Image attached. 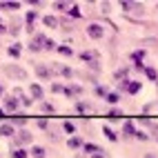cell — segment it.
Here are the masks:
<instances>
[{
    "label": "cell",
    "instance_id": "obj_35",
    "mask_svg": "<svg viewBox=\"0 0 158 158\" xmlns=\"http://www.w3.org/2000/svg\"><path fill=\"white\" fill-rule=\"evenodd\" d=\"M2 116H5V109H2V107H0V118H2Z\"/></svg>",
    "mask_w": 158,
    "mask_h": 158
},
{
    "label": "cell",
    "instance_id": "obj_36",
    "mask_svg": "<svg viewBox=\"0 0 158 158\" xmlns=\"http://www.w3.org/2000/svg\"><path fill=\"white\" fill-rule=\"evenodd\" d=\"M145 158H154V156H152V154H147V156H145Z\"/></svg>",
    "mask_w": 158,
    "mask_h": 158
},
{
    "label": "cell",
    "instance_id": "obj_13",
    "mask_svg": "<svg viewBox=\"0 0 158 158\" xmlns=\"http://www.w3.org/2000/svg\"><path fill=\"white\" fill-rule=\"evenodd\" d=\"M85 143H82V138H78V136H73V138H69L67 140V147L69 149H78V147H82Z\"/></svg>",
    "mask_w": 158,
    "mask_h": 158
},
{
    "label": "cell",
    "instance_id": "obj_7",
    "mask_svg": "<svg viewBox=\"0 0 158 158\" xmlns=\"http://www.w3.org/2000/svg\"><path fill=\"white\" fill-rule=\"evenodd\" d=\"M120 87H123V89H127L129 94H138L140 87H143V82H138V80H125Z\"/></svg>",
    "mask_w": 158,
    "mask_h": 158
},
{
    "label": "cell",
    "instance_id": "obj_20",
    "mask_svg": "<svg viewBox=\"0 0 158 158\" xmlns=\"http://www.w3.org/2000/svg\"><path fill=\"white\" fill-rule=\"evenodd\" d=\"M31 156H34V158H45V149H43V147H34V149H31Z\"/></svg>",
    "mask_w": 158,
    "mask_h": 158
},
{
    "label": "cell",
    "instance_id": "obj_4",
    "mask_svg": "<svg viewBox=\"0 0 158 158\" xmlns=\"http://www.w3.org/2000/svg\"><path fill=\"white\" fill-rule=\"evenodd\" d=\"M120 7H123V11L134 14V16H140V14H145V7H143L140 2H120Z\"/></svg>",
    "mask_w": 158,
    "mask_h": 158
},
{
    "label": "cell",
    "instance_id": "obj_31",
    "mask_svg": "<svg viewBox=\"0 0 158 158\" xmlns=\"http://www.w3.org/2000/svg\"><path fill=\"white\" fill-rule=\"evenodd\" d=\"M0 7H2V9H18V5H16V2H2Z\"/></svg>",
    "mask_w": 158,
    "mask_h": 158
},
{
    "label": "cell",
    "instance_id": "obj_23",
    "mask_svg": "<svg viewBox=\"0 0 158 158\" xmlns=\"http://www.w3.org/2000/svg\"><path fill=\"white\" fill-rule=\"evenodd\" d=\"M107 116H111V118H120V116H125L120 109H116V107H111L109 111H107Z\"/></svg>",
    "mask_w": 158,
    "mask_h": 158
},
{
    "label": "cell",
    "instance_id": "obj_3",
    "mask_svg": "<svg viewBox=\"0 0 158 158\" xmlns=\"http://www.w3.org/2000/svg\"><path fill=\"white\" fill-rule=\"evenodd\" d=\"M14 140H16V145H18V147H23V145H29L31 140H34V134H31L29 129H20V131H16Z\"/></svg>",
    "mask_w": 158,
    "mask_h": 158
},
{
    "label": "cell",
    "instance_id": "obj_33",
    "mask_svg": "<svg viewBox=\"0 0 158 158\" xmlns=\"http://www.w3.org/2000/svg\"><path fill=\"white\" fill-rule=\"evenodd\" d=\"M38 127H40V129H47L49 125H47V120H38Z\"/></svg>",
    "mask_w": 158,
    "mask_h": 158
},
{
    "label": "cell",
    "instance_id": "obj_5",
    "mask_svg": "<svg viewBox=\"0 0 158 158\" xmlns=\"http://www.w3.org/2000/svg\"><path fill=\"white\" fill-rule=\"evenodd\" d=\"M45 43H47V36H45V34H38V36L29 43V49H31V51H43V49H45Z\"/></svg>",
    "mask_w": 158,
    "mask_h": 158
},
{
    "label": "cell",
    "instance_id": "obj_10",
    "mask_svg": "<svg viewBox=\"0 0 158 158\" xmlns=\"http://www.w3.org/2000/svg\"><path fill=\"white\" fill-rule=\"evenodd\" d=\"M29 94H31V98H36V100H43V87H40L38 82L29 85Z\"/></svg>",
    "mask_w": 158,
    "mask_h": 158
},
{
    "label": "cell",
    "instance_id": "obj_32",
    "mask_svg": "<svg viewBox=\"0 0 158 158\" xmlns=\"http://www.w3.org/2000/svg\"><path fill=\"white\" fill-rule=\"evenodd\" d=\"M136 138H138V140H147V134H143V131H136Z\"/></svg>",
    "mask_w": 158,
    "mask_h": 158
},
{
    "label": "cell",
    "instance_id": "obj_34",
    "mask_svg": "<svg viewBox=\"0 0 158 158\" xmlns=\"http://www.w3.org/2000/svg\"><path fill=\"white\" fill-rule=\"evenodd\" d=\"M89 158H107V156H105V154H102V152H98V154H91V156H89Z\"/></svg>",
    "mask_w": 158,
    "mask_h": 158
},
{
    "label": "cell",
    "instance_id": "obj_28",
    "mask_svg": "<svg viewBox=\"0 0 158 158\" xmlns=\"http://www.w3.org/2000/svg\"><path fill=\"white\" fill-rule=\"evenodd\" d=\"M60 27L65 29V31H71V20H67V18H65V20H60Z\"/></svg>",
    "mask_w": 158,
    "mask_h": 158
},
{
    "label": "cell",
    "instance_id": "obj_16",
    "mask_svg": "<svg viewBox=\"0 0 158 158\" xmlns=\"http://www.w3.org/2000/svg\"><path fill=\"white\" fill-rule=\"evenodd\" d=\"M7 51H9V56H11V58H18V56H20V51H23V47H20V43H14Z\"/></svg>",
    "mask_w": 158,
    "mask_h": 158
},
{
    "label": "cell",
    "instance_id": "obj_15",
    "mask_svg": "<svg viewBox=\"0 0 158 158\" xmlns=\"http://www.w3.org/2000/svg\"><path fill=\"white\" fill-rule=\"evenodd\" d=\"M62 94H67V96H78V94H82V87H78V85L65 87V89H62Z\"/></svg>",
    "mask_w": 158,
    "mask_h": 158
},
{
    "label": "cell",
    "instance_id": "obj_8",
    "mask_svg": "<svg viewBox=\"0 0 158 158\" xmlns=\"http://www.w3.org/2000/svg\"><path fill=\"white\" fill-rule=\"evenodd\" d=\"M0 136H2V138H14V136H16V129H14V125H9V123L0 125Z\"/></svg>",
    "mask_w": 158,
    "mask_h": 158
},
{
    "label": "cell",
    "instance_id": "obj_6",
    "mask_svg": "<svg viewBox=\"0 0 158 158\" xmlns=\"http://www.w3.org/2000/svg\"><path fill=\"white\" fill-rule=\"evenodd\" d=\"M18 105H20V102H18V98H16V96H7V98H5V107H2V109H5V111H9V114H16V111H18Z\"/></svg>",
    "mask_w": 158,
    "mask_h": 158
},
{
    "label": "cell",
    "instance_id": "obj_24",
    "mask_svg": "<svg viewBox=\"0 0 158 158\" xmlns=\"http://www.w3.org/2000/svg\"><path fill=\"white\" fill-rule=\"evenodd\" d=\"M11 158H27V152L23 149V147H18V149L14 152V156H11Z\"/></svg>",
    "mask_w": 158,
    "mask_h": 158
},
{
    "label": "cell",
    "instance_id": "obj_37",
    "mask_svg": "<svg viewBox=\"0 0 158 158\" xmlns=\"http://www.w3.org/2000/svg\"><path fill=\"white\" fill-rule=\"evenodd\" d=\"M0 94H2V85H0Z\"/></svg>",
    "mask_w": 158,
    "mask_h": 158
},
{
    "label": "cell",
    "instance_id": "obj_19",
    "mask_svg": "<svg viewBox=\"0 0 158 158\" xmlns=\"http://www.w3.org/2000/svg\"><path fill=\"white\" fill-rule=\"evenodd\" d=\"M82 147H85V152H87V154H98V152H100V147H98V145H89V143H85Z\"/></svg>",
    "mask_w": 158,
    "mask_h": 158
},
{
    "label": "cell",
    "instance_id": "obj_21",
    "mask_svg": "<svg viewBox=\"0 0 158 158\" xmlns=\"http://www.w3.org/2000/svg\"><path fill=\"white\" fill-rule=\"evenodd\" d=\"M69 16H71V18H80V16H82V14H80V9H78V5L69 7Z\"/></svg>",
    "mask_w": 158,
    "mask_h": 158
},
{
    "label": "cell",
    "instance_id": "obj_9",
    "mask_svg": "<svg viewBox=\"0 0 158 158\" xmlns=\"http://www.w3.org/2000/svg\"><path fill=\"white\" fill-rule=\"evenodd\" d=\"M36 76L43 78V80H49L51 78V69L47 65H36Z\"/></svg>",
    "mask_w": 158,
    "mask_h": 158
},
{
    "label": "cell",
    "instance_id": "obj_29",
    "mask_svg": "<svg viewBox=\"0 0 158 158\" xmlns=\"http://www.w3.org/2000/svg\"><path fill=\"white\" fill-rule=\"evenodd\" d=\"M62 129H65L67 134H73V131H76V127H73V123H65V125H62Z\"/></svg>",
    "mask_w": 158,
    "mask_h": 158
},
{
    "label": "cell",
    "instance_id": "obj_26",
    "mask_svg": "<svg viewBox=\"0 0 158 158\" xmlns=\"http://www.w3.org/2000/svg\"><path fill=\"white\" fill-rule=\"evenodd\" d=\"M62 89L65 87H62L60 82H54V85H51V94H62Z\"/></svg>",
    "mask_w": 158,
    "mask_h": 158
},
{
    "label": "cell",
    "instance_id": "obj_27",
    "mask_svg": "<svg viewBox=\"0 0 158 158\" xmlns=\"http://www.w3.org/2000/svg\"><path fill=\"white\" fill-rule=\"evenodd\" d=\"M76 109H78L80 114H85V111H89V105H87V102H78V105H76Z\"/></svg>",
    "mask_w": 158,
    "mask_h": 158
},
{
    "label": "cell",
    "instance_id": "obj_12",
    "mask_svg": "<svg viewBox=\"0 0 158 158\" xmlns=\"http://www.w3.org/2000/svg\"><path fill=\"white\" fill-rule=\"evenodd\" d=\"M14 96L18 98V102L23 105V107H29V105H31V98H29V96H25V94L20 91V89H16V94H14Z\"/></svg>",
    "mask_w": 158,
    "mask_h": 158
},
{
    "label": "cell",
    "instance_id": "obj_18",
    "mask_svg": "<svg viewBox=\"0 0 158 158\" xmlns=\"http://www.w3.org/2000/svg\"><path fill=\"white\" fill-rule=\"evenodd\" d=\"M58 54H60V56H73V49H71L69 45H60V47H58Z\"/></svg>",
    "mask_w": 158,
    "mask_h": 158
},
{
    "label": "cell",
    "instance_id": "obj_14",
    "mask_svg": "<svg viewBox=\"0 0 158 158\" xmlns=\"http://www.w3.org/2000/svg\"><path fill=\"white\" fill-rule=\"evenodd\" d=\"M102 134L107 136V140H111V143H116V140H118V136H116V131H114L111 127H107V125L102 127Z\"/></svg>",
    "mask_w": 158,
    "mask_h": 158
},
{
    "label": "cell",
    "instance_id": "obj_25",
    "mask_svg": "<svg viewBox=\"0 0 158 158\" xmlns=\"http://www.w3.org/2000/svg\"><path fill=\"white\" fill-rule=\"evenodd\" d=\"M105 98H107V102H111V105H114V102H118V94L109 91V94H107V96H105Z\"/></svg>",
    "mask_w": 158,
    "mask_h": 158
},
{
    "label": "cell",
    "instance_id": "obj_30",
    "mask_svg": "<svg viewBox=\"0 0 158 158\" xmlns=\"http://www.w3.org/2000/svg\"><path fill=\"white\" fill-rule=\"evenodd\" d=\"M58 67H60V73H62V76H67V78L71 76V69H69V67H62V65H58Z\"/></svg>",
    "mask_w": 158,
    "mask_h": 158
},
{
    "label": "cell",
    "instance_id": "obj_11",
    "mask_svg": "<svg viewBox=\"0 0 158 158\" xmlns=\"http://www.w3.org/2000/svg\"><path fill=\"white\" fill-rule=\"evenodd\" d=\"M43 23H45L49 29H56V27H60V20H58L56 16H45V18H43Z\"/></svg>",
    "mask_w": 158,
    "mask_h": 158
},
{
    "label": "cell",
    "instance_id": "obj_2",
    "mask_svg": "<svg viewBox=\"0 0 158 158\" xmlns=\"http://www.w3.org/2000/svg\"><path fill=\"white\" fill-rule=\"evenodd\" d=\"M5 73L14 80H25L27 78V71L23 67H16V65H5Z\"/></svg>",
    "mask_w": 158,
    "mask_h": 158
},
{
    "label": "cell",
    "instance_id": "obj_17",
    "mask_svg": "<svg viewBox=\"0 0 158 158\" xmlns=\"http://www.w3.org/2000/svg\"><path fill=\"white\" fill-rule=\"evenodd\" d=\"M125 136H136V127H134V123L131 120H127V123H125Z\"/></svg>",
    "mask_w": 158,
    "mask_h": 158
},
{
    "label": "cell",
    "instance_id": "obj_1",
    "mask_svg": "<svg viewBox=\"0 0 158 158\" xmlns=\"http://www.w3.org/2000/svg\"><path fill=\"white\" fill-rule=\"evenodd\" d=\"M87 36H89L91 40L105 38V27H102L100 23H89V25H87Z\"/></svg>",
    "mask_w": 158,
    "mask_h": 158
},
{
    "label": "cell",
    "instance_id": "obj_22",
    "mask_svg": "<svg viewBox=\"0 0 158 158\" xmlns=\"http://www.w3.org/2000/svg\"><path fill=\"white\" fill-rule=\"evenodd\" d=\"M43 111H45V114H56V107H54L51 102H43Z\"/></svg>",
    "mask_w": 158,
    "mask_h": 158
}]
</instances>
